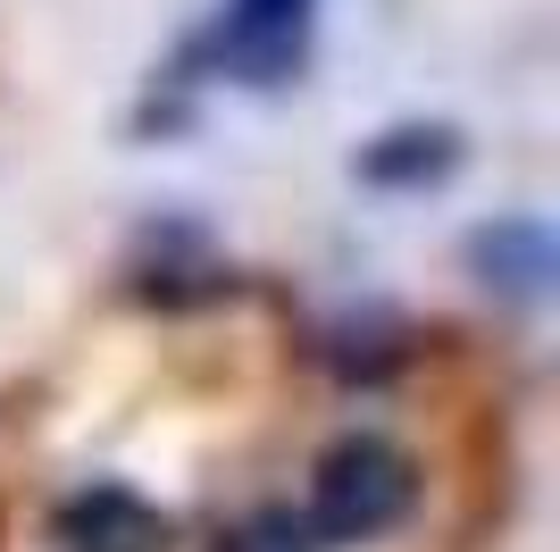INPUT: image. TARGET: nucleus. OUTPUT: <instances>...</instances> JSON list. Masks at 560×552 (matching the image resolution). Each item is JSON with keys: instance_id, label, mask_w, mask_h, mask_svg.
<instances>
[{"instance_id": "6", "label": "nucleus", "mask_w": 560, "mask_h": 552, "mask_svg": "<svg viewBox=\"0 0 560 552\" xmlns=\"http://www.w3.org/2000/svg\"><path fill=\"white\" fill-rule=\"evenodd\" d=\"M335 377H360V386H376V377H394L401 368V326L385 319H343L335 326V344H327Z\"/></svg>"}, {"instance_id": "2", "label": "nucleus", "mask_w": 560, "mask_h": 552, "mask_svg": "<svg viewBox=\"0 0 560 552\" xmlns=\"http://www.w3.org/2000/svg\"><path fill=\"white\" fill-rule=\"evenodd\" d=\"M310 59V25H277V18H243V9H218L210 25H192L185 50H176V76L167 84H243V92H277L293 84Z\"/></svg>"}, {"instance_id": "8", "label": "nucleus", "mask_w": 560, "mask_h": 552, "mask_svg": "<svg viewBox=\"0 0 560 552\" xmlns=\"http://www.w3.org/2000/svg\"><path fill=\"white\" fill-rule=\"evenodd\" d=\"M234 9H243V18H277V25H310L318 0H234Z\"/></svg>"}, {"instance_id": "7", "label": "nucleus", "mask_w": 560, "mask_h": 552, "mask_svg": "<svg viewBox=\"0 0 560 552\" xmlns=\"http://www.w3.org/2000/svg\"><path fill=\"white\" fill-rule=\"evenodd\" d=\"M218 552H327V544L310 536V519L293 503H259V510H243V519L218 536Z\"/></svg>"}, {"instance_id": "3", "label": "nucleus", "mask_w": 560, "mask_h": 552, "mask_svg": "<svg viewBox=\"0 0 560 552\" xmlns=\"http://www.w3.org/2000/svg\"><path fill=\"white\" fill-rule=\"evenodd\" d=\"M167 510L126 478H93L50 510V544L59 552H167Z\"/></svg>"}, {"instance_id": "1", "label": "nucleus", "mask_w": 560, "mask_h": 552, "mask_svg": "<svg viewBox=\"0 0 560 552\" xmlns=\"http://www.w3.org/2000/svg\"><path fill=\"white\" fill-rule=\"evenodd\" d=\"M419 510V460L376 427H351L310 460V536L318 544H376Z\"/></svg>"}, {"instance_id": "5", "label": "nucleus", "mask_w": 560, "mask_h": 552, "mask_svg": "<svg viewBox=\"0 0 560 552\" xmlns=\"http://www.w3.org/2000/svg\"><path fill=\"white\" fill-rule=\"evenodd\" d=\"M460 160H468V135L452 117H394L351 151V176L369 193H435V184L460 176Z\"/></svg>"}, {"instance_id": "4", "label": "nucleus", "mask_w": 560, "mask_h": 552, "mask_svg": "<svg viewBox=\"0 0 560 552\" xmlns=\"http://www.w3.org/2000/svg\"><path fill=\"white\" fill-rule=\"evenodd\" d=\"M460 260H468V276H477L493 301H511V310H536V301L552 294V276H560V243H552V227H544L536 209H502L486 227H468Z\"/></svg>"}]
</instances>
